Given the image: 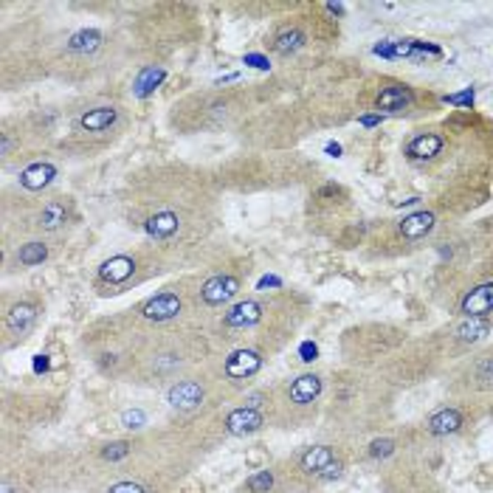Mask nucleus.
Instances as JSON below:
<instances>
[{
	"label": "nucleus",
	"mask_w": 493,
	"mask_h": 493,
	"mask_svg": "<svg viewBox=\"0 0 493 493\" xmlns=\"http://www.w3.org/2000/svg\"><path fill=\"white\" fill-rule=\"evenodd\" d=\"M302 471L322 476V479H333L341 473V465L336 459V451L330 445H313L302 454Z\"/></svg>",
	"instance_id": "1"
},
{
	"label": "nucleus",
	"mask_w": 493,
	"mask_h": 493,
	"mask_svg": "<svg viewBox=\"0 0 493 493\" xmlns=\"http://www.w3.org/2000/svg\"><path fill=\"white\" fill-rule=\"evenodd\" d=\"M459 313L465 319H485L487 313H493V282L471 287L459 299Z\"/></svg>",
	"instance_id": "2"
},
{
	"label": "nucleus",
	"mask_w": 493,
	"mask_h": 493,
	"mask_svg": "<svg viewBox=\"0 0 493 493\" xmlns=\"http://www.w3.org/2000/svg\"><path fill=\"white\" fill-rule=\"evenodd\" d=\"M412 105H415V90L406 85H386L375 99L378 113L380 110L383 113H406V110H412Z\"/></svg>",
	"instance_id": "3"
},
{
	"label": "nucleus",
	"mask_w": 493,
	"mask_h": 493,
	"mask_svg": "<svg viewBox=\"0 0 493 493\" xmlns=\"http://www.w3.org/2000/svg\"><path fill=\"white\" fill-rule=\"evenodd\" d=\"M240 290V279L237 276H229V273H220V276H212L203 282L201 287V299L206 305H223L229 299H234Z\"/></svg>",
	"instance_id": "4"
},
{
	"label": "nucleus",
	"mask_w": 493,
	"mask_h": 493,
	"mask_svg": "<svg viewBox=\"0 0 493 493\" xmlns=\"http://www.w3.org/2000/svg\"><path fill=\"white\" fill-rule=\"evenodd\" d=\"M180 313V296L178 293H158L150 302H144L141 316L147 322H169Z\"/></svg>",
	"instance_id": "5"
},
{
	"label": "nucleus",
	"mask_w": 493,
	"mask_h": 493,
	"mask_svg": "<svg viewBox=\"0 0 493 493\" xmlns=\"http://www.w3.org/2000/svg\"><path fill=\"white\" fill-rule=\"evenodd\" d=\"M166 398H169V406L189 412V409H197L203 403V386L194 380H180L166 392Z\"/></svg>",
	"instance_id": "6"
},
{
	"label": "nucleus",
	"mask_w": 493,
	"mask_h": 493,
	"mask_svg": "<svg viewBox=\"0 0 493 493\" xmlns=\"http://www.w3.org/2000/svg\"><path fill=\"white\" fill-rule=\"evenodd\" d=\"M262 366V355L257 350H234L229 358H226V375L229 378H251L257 369Z\"/></svg>",
	"instance_id": "7"
},
{
	"label": "nucleus",
	"mask_w": 493,
	"mask_h": 493,
	"mask_svg": "<svg viewBox=\"0 0 493 493\" xmlns=\"http://www.w3.org/2000/svg\"><path fill=\"white\" fill-rule=\"evenodd\" d=\"M443 147H445V138L440 133H420L406 144V155L412 161H431L443 152Z\"/></svg>",
	"instance_id": "8"
},
{
	"label": "nucleus",
	"mask_w": 493,
	"mask_h": 493,
	"mask_svg": "<svg viewBox=\"0 0 493 493\" xmlns=\"http://www.w3.org/2000/svg\"><path fill=\"white\" fill-rule=\"evenodd\" d=\"M133 273H136V259L127 257V254H116V257L105 259L102 268H99V279L110 282V285H122V282H127Z\"/></svg>",
	"instance_id": "9"
},
{
	"label": "nucleus",
	"mask_w": 493,
	"mask_h": 493,
	"mask_svg": "<svg viewBox=\"0 0 493 493\" xmlns=\"http://www.w3.org/2000/svg\"><path fill=\"white\" fill-rule=\"evenodd\" d=\"M434 226H437L434 215L426 212V209H420V212L406 215V217L398 223V231H401V237H406V240H423L426 234L434 231Z\"/></svg>",
	"instance_id": "10"
},
{
	"label": "nucleus",
	"mask_w": 493,
	"mask_h": 493,
	"mask_svg": "<svg viewBox=\"0 0 493 493\" xmlns=\"http://www.w3.org/2000/svg\"><path fill=\"white\" fill-rule=\"evenodd\" d=\"M259 426H262V415H259L257 409H248V406L234 409V412L226 417V431L234 434V437H245V434L257 431Z\"/></svg>",
	"instance_id": "11"
},
{
	"label": "nucleus",
	"mask_w": 493,
	"mask_h": 493,
	"mask_svg": "<svg viewBox=\"0 0 493 493\" xmlns=\"http://www.w3.org/2000/svg\"><path fill=\"white\" fill-rule=\"evenodd\" d=\"M54 178H57V166L48 164V161H37V164H31V166H26V169L20 172V186H26L29 192H40V189H45Z\"/></svg>",
	"instance_id": "12"
},
{
	"label": "nucleus",
	"mask_w": 493,
	"mask_h": 493,
	"mask_svg": "<svg viewBox=\"0 0 493 493\" xmlns=\"http://www.w3.org/2000/svg\"><path fill=\"white\" fill-rule=\"evenodd\" d=\"M259 319H262V305L254 302V299H245V302L234 305V308L223 316L226 327H251V324H257Z\"/></svg>",
	"instance_id": "13"
},
{
	"label": "nucleus",
	"mask_w": 493,
	"mask_h": 493,
	"mask_svg": "<svg viewBox=\"0 0 493 493\" xmlns=\"http://www.w3.org/2000/svg\"><path fill=\"white\" fill-rule=\"evenodd\" d=\"M462 429V415L457 409H440L429 417V434L431 437H448V434H457Z\"/></svg>",
	"instance_id": "14"
},
{
	"label": "nucleus",
	"mask_w": 493,
	"mask_h": 493,
	"mask_svg": "<svg viewBox=\"0 0 493 493\" xmlns=\"http://www.w3.org/2000/svg\"><path fill=\"white\" fill-rule=\"evenodd\" d=\"M287 394H290V401L299 403V406L313 403L319 394H322V380H319L316 375H302V378H296V380L290 383Z\"/></svg>",
	"instance_id": "15"
},
{
	"label": "nucleus",
	"mask_w": 493,
	"mask_h": 493,
	"mask_svg": "<svg viewBox=\"0 0 493 493\" xmlns=\"http://www.w3.org/2000/svg\"><path fill=\"white\" fill-rule=\"evenodd\" d=\"M119 119V110L116 108H93L87 113H82L79 119V127L85 133H102V130H110Z\"/></svg>",
	"instance_id": "16"
},
{
	"label": "nucleus",
	"mask_w": 493,
	"mask_h": 493,
	"mask_svg": "<svg viewBox=\"0 0 493 493\" xmlns=\"http://www.w3.org/2000/svg\"><path fill=\"white\" fill-rule=\"evenodd\" d=\"M34 319H37V308H34L31 302H17V305L9 310L6 324H9V330H12L15 336H23V333L31 330Z\"/></svg>",
	"instance_id": "17"
},
{
	"label": "nucleus",
	"mask_w": 493,
	"mask_h": 493,
	"mask_svg": "<svg viewBox=\"0 0 493 493\" xmlns=\"http://www.w3.org/2000/svg\"><path fill=\"white\" fill-rule=\"evenodd\" d=\"M144 229H147L150 237L166 240V237H172V234L180 229V220H178L175 212H158V215H152V217L144 223Z\"/></svg>",
	"instance_id": "18"
},
{
	"label": "nucleus",
	"mask_w": 493,
	"mask_h": 493,
	"mask_svg": "<svg viewBox=\"0 0 493 493\" xmlns=\"http://www.w3.org/2000/svg\"><path fill=\"white\" fill-rule=\"evenodd\" d=\"M164 79H166V71H164V68L147 65V68L138 71V76H136V82H133V93H136L138 99H147Z\"/></svg>",
	"instance_id": "19"
},
{
	"label": "nucleus",
	"mask_w": 493,
	"mask_h": 493,
	"mask_svg": "<svg viewBox=\"0 0 493 493\" xmlns=\"http://www.w3.org/2000/svg\"><path fill=\"white\" fill-rule=\"evenodd\" d=\"M65 220H68V206L62 201H51V203L43 206V212L37 217V226L45 229V231H54V229L65 226Z\"/></svg>",
	"instance_id": "20"
},
{
	"label": "nucleus",
	"mask_w": 493,
	"mask_h": 493,
	"mask_svg": "<svg viewBox=\"0 0 493 493\" xmlns=\"http://www.w3.org/2000/svg\"><path fill=\"white\" fill-rule=\"evenodd\" d=\"M305 45V34L296 29V26H287V29H282L276 37H273V51L276 54H282V57H287V54H293V51H299Z\"/></svg>",
	"instance_id": "21"
},
{
	"label": "nucleus",
	"mask_w": 493,
	"mask_h": 493,
	"mask_svg": "<svg viewBox=\"0 0 493 493\" xmlns=\"http://www.w3.org/2000/svg\"><path fill=\"white\" fill-rule=\"evenodd\" d=\"M99 45H102V34L96 29H82L68 40V51H73V54H93V51H99Z\"/></svg>",
	"instance_id": "22"
},
{
	"label": "nucleus",
	"mask_w": 493,
	"mask_h": 493,
	"mask_svg": "<svg viewBox=\"0 0 493 493\" xmlns=\"http://www.w3.org/2000/svg\"><path fill=\"white\" fill-rule=\"evenodd\" d=\"M487 330H490L487 319H465L462 324H457L454 336H457L459 341H465V344H473V341L485 338V336H487Z\"/></svg>",
	"instance_id": "23"
},
{
	"label": "nucleus",
	"mask_w": 493,
	"mask_h": 493,
	"mask_svg": "<svg viewBox=\"0 0 493 493\" xmlns=\"http://www.w3.org/2000/svg\"><path fill=\"white\" fill-rule=\"evenodd\" d=\"M45 259H48V245H45V243H37V240L20 245V251H17V262L26 265V268L40 265V262H45Z\"/></svg>",
	"instance_id": "24"
},
{
	"label": "nucleus",
	"mask_w": 493,
	"mask_h": 493,
	"mask_svg": "<svg viewBox=\"0 0 493 493\" xmlns=\"http://www.w3.org/2000/svg\"><path fill=\"white\" fill-rule=\"evenodd\" d=\"M245 487H248L251 493H268V490L273 487V473H271V471H259V473L248 476Z\"/></svg>",
	"instance_id": "25"
},
{
	"label": "nucleus",
	"mask_w": 493,
	"mask_h": 493,
	"mask_svg": "<svg viewBox=\"0 0 493 493\" xmlns=\"http://www.w3.org/2000/svg\"><path fill=\"white\" fill-rule=\"evenodd\" d=\"M473 99H476V90H473V87H465V90H459V93H445L443 102H445V105H454V108H471Z\"/></svg>",
	"instance_id": "26"
},
{
	"label": "nucleus",
	"mask_w": 493,
	"mask_h": 493,
	"mask_svg": "<svg viewBox=\"0 0 493 493\" xmlns=\"http://www.w3.org/2000/svg\"><path fill=\"white\" fill-rule=\"evenodd\" d=\"M392 451H394V440H389V437L369 443V457H372V459H386Z\"/></svg>",
	"instance_id": "27"
},
{
	"label": "nucleus",
	"mask_w": 493,
	"mask_h": 493,
	"mask_svg": "<svg viewBox=\"0 0 493 493\" xmlns=\"http://www.w3.org/2000/svg\"><path fill=\"white\" fill-rule=\"evenodd\" d=\"M130 454V443H124V440H119V443H110L105 451H102V457L105 459H110V462H116V459H124Z\"/></svg>",
	"instance_id": "28"
},
{
	"label": "nucleus",
	"mask_w": 493,
	"mask_h": 493,
	"mask_svg": "<svg viewBox=\"0 0 493 493\" xmlns=\"http://www.w3.org/2000/svg\"><path fill=\"white\" fill-rule=\"evenodd\" d=\"M473 375H476V380H482V386L493 383V358H490V355H487V358H482V361L476 364Z\"/></svg>",
	"instance_id": "29"
},
{
	"label": "nucleus",
	"mask_w": 493,
	"mask_h": 493,
	"mask_svg": "<svg viewBox=\"0 0 493 493\" xmlns=\"http://www.w3.org/2000/svg\"><path fill=\"white\" fill-rule=\"evenodd\" d=\"M372 54H375V57H383V59H398V57H394V43H392V40L378 43V45L372 48Z\"/></svg>",
	"instance_id": "30"
},
{
	"label": "nucleus",
	"mask_w": 493,
	"mask_h": 493,
	"mask_svg": "<svg viewBox=\"0 0 493 493\" xmlns=\"http://www.w3.org/2000/svg\"><path fill=\"white\" fill-rule=\"evenodd\" d=\"M122 423H124L127 429H141V426H144V412H138V409H136V412H124V415H122Z\"/></svg>",
	"instance_id": "31"
},
{
	"label": "nucleus",
	"mask_w": 493,
	"mask_h": 493,
	"mask_svg": "<svg viewBox=\"0 0 493 493\" xmlns=\"http://www.w3.org/2000/svg\"><path fill=\"white\" fill-rule=\"evenodd\" d=\"M108 493H147L138 482H119V485H113Z\"/></svg>",
	"instance_id": "32"
},
{
	"label": "nucleus",
	"mask_w": 493,
	"mask_h": 493,
	"mask_svg": "<svg viewBox=\"0 0 493 493\" xmlns=\"http://www.w3.org/2000/svg\"><path fill=\"white\" fill-rule=\"evenodd\" d=\"M299 355H302V361H316V355H319V347L313 344V341H305L302 347H299Z\"/></svg>",
	"instance_id": "33"
},
{
	"label": "nucleus",
	"mask_w": 493,
	"mask_h": 493,
	"mask_svg": "<svg viewBox=\"0 0 493 493\" xmlns=\"http://www.w3.org/2000/svg\"><path fill=\"white\" fill-rule=\"evenodd\" d=\"M380 122H383V113H366V116H361V119H358V124H361V127H378Z\"/></svg>",
	"instance_id": "34"
},
{
	"label": "nucleus",
	"mask_w": 493,
	"mask_h": 493,
	"mask_svg": "<svg viewBox=\"0 0 493 493\" xmlns=\"http://www.w3.org/2000/svg\"><path fill=\"white\" fill-rule=\"evenodd\" d=\"M245 62L254 65V68H259V71H268V59L262 54H245Z\"/></svg>",
	"instance_id": "35"
},
{
	"label": "nucleus",
	"mask_w": 493,
	"mask_h": 493,
	"mask_svg": "<svg viewBox=\"0 0 493 493\" xmlns=\"http://www.w3.org/2000/svg\"><path fill=\"white\" fill-rule=\"evenodd\" d=\"M279 285H282V279H279V276H262L257 287H259V290H265V287H279Z\"/></svg>",
	"instance_id": "36"
},
{
	"label": "nucleus",
	"mask_w": 493,
	"mask_h": 493,
	"mask_svg": "<svg viewBox=\"0 0 493 493\" xmlns=\"http://www.w3.org/2000/svg\"><path fill=\"white\" fill-rule=\"evenodd\" d=\"M34 372H48V358H45V355H37V358H34Z\"/></svg>",
	"instance_id": "37"
},
{
	"label": "nucleus",
	"mask_w": 493,
	"mask_h": 493,
	"mask_svg": "<svg viewBox=\"0 0 493 493\" xmlns=\"http://www.w3.org/2000/svg\"><path fill=\"white\" fill-rule=\"evenodd\" d=\"M324 152H327L330 158H338V155H341V144H336V141H330V144L324 147Z\"/></svg>",
	"instance_id": "38"
},
{
	"label": "nucleus",
	"mask_w": 493,
	"mask_h": 493,
	"mask_svg": "<svg viewBox=\"0 0 493 493\" xmlns=\"http://www.w3.org/2000/svg\"><path fill=\"white\" fill-rule=\"evenodd\" d=\"M262 403V394H248V398H245V406L248 409H257Z\"/></svg>",
	"instance_id": "39"
},
{
	"label": "nucleus",
	"mask_w": 493,
	"mask_h": 493,
	"mask_svg": "<svg viewBox=\"0 0 493 493\" xmlns=\"http://www.w3.org/2000/svg\"><path fill=\"white\" fill-rule=\"evenodd\" d=\"M324 9H327L330 15H344V3H327Z\"/></svg>",
	"instance_id": "40"
},
{
	"label": "nucleus",
	"mask_w": 493,
	"mask_h": 493,
	"mask_svg": "<svg viewBox=\"0 0 493 493\" xmlns=\"http://www.w3.org/2000/svg\"><path fill=\"white\" fill-rule=\"evenodd\" d=\"M9 150H12V141H9V136H3V155H9Z\"/></svg>",
	"instance_id": "41"
},
{
	"label": "nucleus",
	"mask_w": 493,
	"mask_h": 493,
	"mask_svg": "<svg viewBox=\"0 0 493 493\" xmlns=\"http://www.w3.org/2000/svg\"><path fill=\"white\" fill-rule=\"evenodd\" d=\"M3 493H15V490H12V487H3Z\"/></svg>",
	"instance_id": "42"
}]
</instances>
